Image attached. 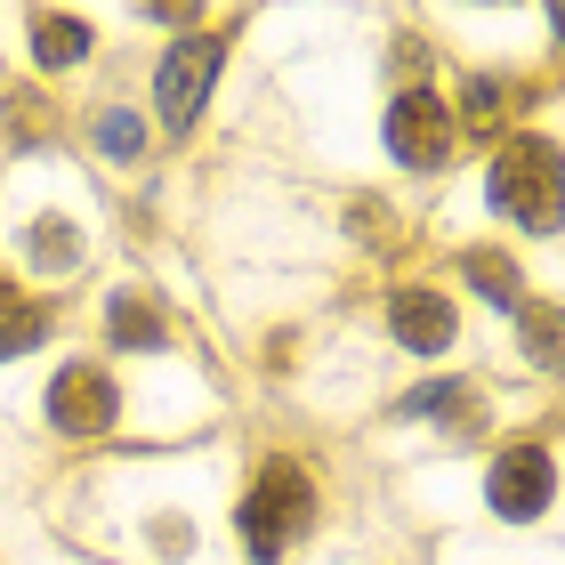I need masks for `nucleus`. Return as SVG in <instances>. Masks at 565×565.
<instances>
[{
	"mask_svg": "<svg viewBox=\"0 0 565 565\" xmlns=\"http://www.w3.org/2000/svg\"><path fill=\"white\" fill-rule=\"evenodd\" d=\"M307 525H316V484H307V469H299V460H267V469L250 477L243 509H235L243 557H250V565H275Z\"/></svg>",
	"mask_w": 565,
	"mask_h": 565,
	"instance_id": "nucleus-1",
	"label": "nucleus"
},
{
	"mask_svg": "<svg viewBox=\"0 0 565 565\" xmlns=\"http://www.w3.org/2000/svg\"><path fill=\"white\" fill-rule=\"evenodd\" d=\"M493 211L533 226V235H550L557 226V146L518 130L501 153H493Z\"/></svg>",
	"mask_w": 565,
	"mask_h": 565,
	"instance_id": "nucleus-2",
	"label": "nucleus"
},
{
	"mask_svg": "<svg viewBox=\"0 0 565 565\" xmlns=\"http://www.w3.org/2000/svg\"><path fill=\"white\" fill-rule=\"evenodd\" d=\"M218 57H226L218 33H178L170 57L153 65V97H162V130H170V138L194 130L202 97H211V82H218Z\"/></svg>",
	"mask_w": 565,
	"mask_h": 565,
	"instance_id": "nucleus-3",
	"label": "nucleus"
},
{
	"mask_svg": "<svg viewBox=\"0 0 565 565\" xmlns=\"http://www.w3.org/2000/svg\"><path fill=\"white\" fill-rule=\"evenodd\" d=\"M452 138H460V121H452V106L436 89H404L388 106V153L404 170H445L452 162Z\"/></svg>",
	"mask_w": 565,
	"mask_h": 565,
	"instance_id": "nucleus-4",
	"label": "nucleus"
},
{
	"mask_svg": "<svg viewBox=\"0 0 565 565\" xmlns=\"http://www.w3.org/2000/svg\"><path fill=\"white\" fill-rule=\"evenodd\" d=\"M121 420V388L97 364H57L49 380V428L57 436H106Z\"/></svg>",
	"mask_w": 565,
	"mask_h": 565,
	"instance_id": "nucleus-5",
	"label": "nucleus"
},
{
	"mask_svg": "<svg viewBox=\"0 0 565 565\" xmlns=\"http://www.w3.org/2000/svg\"><path fill=\"white\" fill-rule=\"evenodd\" d=\"M550 493H557V469H550L542 445L501 452L493 477H484V501H493V518H509V525H533V518L550 509Z\"/></svg>",
	"mask_w": 565,
	"mask_h": 565,
	"instance_id": "nucleus-6",
	"label": "nucleus"
},
{
	"mask_svg": "<svg viewBox=\"0 0 565 565\" xmlns=\"http://www.w3.org/2000/svg\"><path fill=\"white\" fill-rule=\"evenodd\" d=\"M388 331H396L404 348H420V355H445L460 340V307L445 291H420V282H413V291L388 299Z\"/></svg>",
	"mask_w": 565,
	"mask_h": 565,
	"instance_id": "nucleus-7",
	"label": "nucleus"
},
{
	"mask_svg": "<svg viewBox=\"0 0 565 565\" xmlns=\"http://www.w3.org/2000/svg\"><path fill=\"white\" fill-rule=\"evenodd\" d=\"M82 250L89 243H82V226H73V218H33V235H24V259H33L41 275H57V282L82 275Z\"/></svg>",
	"mask_w": 565,
	"mask_h": 565,
	"instance_id": "nucleus-8",
	"label": "nucleus"
},
{
	"mask_svg": "<svg viewBox=\"0 0 565 565\" xmlns=\"http://www.w3.org/2000/svg\"><path fill=\"white\" fill-rule=\"evenodd\" d=\"M82 57H89V24L82 17H57V9L33 17V65L41 73H65V65H82Z\"/></svg>",
	"mask_w": 565,
	"mask_h": 565,
	"instance_id": "nucleus-9",
	"label": "nucleus"
},
{
	"mask_svg": "<svg viewBox=\"0 0 565 565\" xmlns=\"http://www.w3.org/2000/svg\"><path fill=\"white\" fill-rule=\"evenodd\" d=\"M41 331H49V307L41 299H24L17 282H0V364L24 348H41Z\"/></svg>",
	"mask_w": 565,
	"mask_h": 565,
	"instance_id": "nucleus-10",
	"label": "nucleus"
},
{
	"mask_svg": "<svg viewBox=\"0 0 565 565\" xmlns=\"http://www.w3.org/2000/svg\"><path fill=\"white\" fill-rule=\"evenodd\" d=\"M404 413H436V420H452L460 436H477V388H460V380H428V388H413L404 396Z\"/></svg>",
	"mask_w": 565,
	"mask_h": 565,
	"instance_id": "nucleus-11",
	"label": "nucleus"
},
{
	"mask_svg": "<svg viewBox=\"0 0 565 565\" xmlns=\"http://www.w3.org/2000/svg\"><path fill=\"white\" fill-rule=\"evenodd\" d=\"M106 340H114V348H162L170 323L153 316L146 299H114V307H106Z\"/></svg>",
	"mask_w": 565,
	"mask_h": 565,
	"instance_id": "nucleus-12",
	"label": "nucleus"
},
{
	"mask_svg": "<svg viewBox=\"0 0 565 565\" xmlns=\"http://www.w3.org/2000/svg\"><path fill=\"white\" fill-rule=\"evenodd\" d=\"M460 267H469V282H477V291L493 299V307H525V275L509 267L501 250H469V259H460Z\"/></svg>",
	"mask_w": 565,
	"mask_h": 565,
	"instance_id": "nucleus-13",
	"label": "nucleus"
},
{
	"mask_svg": "<svg viewBox=\"0 0 565 565\" xmlns=\"http://www.w3.org/2000/svg\"><path fill=\"white\" fill-rule=\"evenodd\" d=\"M97 153H106V162H138V153H146L138 114H97Z\"/></svg>",
	"mask_w": 565,
	"mask_h": 565,
	"instance_id": "nucleus-14",
	"label": "nucleus"
},
{
	"mask_svg": "<svg viewBox=\"0 0 565 565\" xmlns=\"http://www.w3.org/2000/svg\"><path fill=\"white\" fill-rule=\"evenodd\" d=\"M525 355H533V364L557 355V307H525Z\"/></svg>",
	"mask_w": 565,
	"mask_h": 565,
	"instance_id": "nucleus-15",
	"label": "nucleus"
},
{
	"mask_svg": "<svg viewBox=\"0 0 565 565\" xmlns=\"http://www.w3.org/2000/svg\"><path fill=\"white\" fill-rule=\"evenodd\" d=\"M138 17H153V24H178V33H194L202 0H138Z\"/></svg>",
	"mask_w": 565,
	"mask_h": 565,
	"instance_id": "nucleus-16",
	"label": "nucleus"
}]
</instances>
